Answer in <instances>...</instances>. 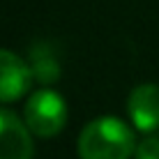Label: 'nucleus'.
Returning <instances> with one entry per match:
<instances>
[{
  "instance_id": "f257e3e1",
  "label": "nucleus",
  "mask_w": 159,
  "mask_h": 159,
  "mask_svg": "<svg viewBox=\"0 0 159 159\" xmlns=\"http://www.w3.org/2000/svg\"><path fill=\"white\" fill-rule=\"evenodd\" d=\"M76 150L81 159H129L136 152V139L120 118L104 116L83 127Z\"/></svg>"
},
{
  "instance_id": "f03ea898",
  "label": "nucleus",
  "mask_w": 159,
  "mask_h": 159,
  "mask_svg": "<svg viewBox=\"0 0 159 159\" xmlns=\"http://www.w3.org/2000/svg\"><path fill=\"white\" fill-rule=\"evenodd\" d=\"M25 125L35 136L51 139L62 131L67 122V104L56 90H37L32 92L23 108Z\"/></svg>"
},
{
  "instance_id": "7ed1b4c3",
  "label": "nucleus",
  "mask_w": 159,
  "mask_h": 159,
  "mask_svg": "<svg viewBox=\"0 0 159 159\" xmlns=\"http://www.w3.org/2000/svg\"><path fill=\"white\" fill-rule=\"evenodd\" d=\"M32 131L16 113L0 108V159H32Z\"/></svg>"
},
{
  "instance_id": "20e7f679",
  "label": "nucleus",
  "mask_w": 159,
  "mask_h": 159,
  "mask_svg": "<svg viewBox=\"0 0 159 159\" xmlns=\"http://www.w3.org/2000/svg\"><path fill=\"white\" fill-rule=\"evenodd\" d=\"M32 69L16 53L0 48V102H16L28 92Z\"/></svg>"
},
{
  "instance_id": "39448f33",
  "label": "nucleus",
  "mask_w": 159,
  "mask_h": 159,
  "mask_svg": "<svg viewBox=\"0 0 159 159\" xmlns=\"http://www.w3.org/2000/svg\"><path fill=\"white\" fill-rule=\"evenodd\" d=\"M127 111L139 131H155L159 127V85L157 83H141L131 90Z\"/></svg>"
},
{
  "instance_id": "423d86ee",
  "label": "nucleus",
  "mask_w": 159,
  "mask_h": 159,
  "mask_svg": "<svg viewBox=\"0 0 159 159\" xmlns=\"http://www.w3.org/2000/svg\"><path fill=\"white\" fill-rule=\"evenodd\" d=\"M136 159H159V139L157 136H148L136 145L134 152Z\"/></svg>"
}]
</instances>
